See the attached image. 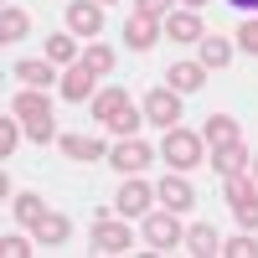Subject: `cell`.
Segmentation results:
<instances>
[{"label": "cell", "mask_w": 258, "mask_h": 258, "mask_svg": "<svg viewBox=\"0 0 258 258\" xmlns=\"http://www.w3.org/2000/svg\"><path fill=\"white\" fill-rule=\"evenodd\" d=\"M202 78H207L202 62H170V83H176V93H197Z\"/></svg>", "instance_id": "20"}, {"label": "cell", "mask_w": 258, "mask_h": 258, "mask_svg": "<svg viewBox=\"0 0 258 258\" xmlns=\"http://www.w3.org/2000/svg\"><path fill=\"white\" fill-rule=\"evenodd\" d=\"M68 232H73V222L62 217V212H47V217L36 222V243L41 248H57V243H68Z\"/></svg>", "instance_id": "16"}, {"label": "cell", "mask_w": 258, "mask_h": 258, "mask_svg": "<svg viewBox=\"0 0 258 258\" xmlns=\"http://www.w3.org/2000/svg\"><path fill=\"white\" fill-rule=\"evenodd\" d=\"M57 88H62V98H68V103H88V98H93V73L83 68V62H73V68L62 73Z\"/></svg>", "instance_id": "8"}, {"label": "cell", "mask_w": 258, "mask_h": 258, "mask_svg": "<svg viewBox=\"0 0 258 258\" xmlns=\"http://www.w3.org/2000/svg\"><path fill=\"white\" fill-rule=\"evenodd\" d=\"M165 36H170V41H202L197 11H170V16H165Z\"/></svg>", "instance_id": "14"}, {"label": "cell", "mask_w": 258, "mask_h": 258, "mask_svg": "<svg viewBox=\"0 0 258 258\" xmlns=\"http://www.w3.org/2000/svg\"><path fill=\"white\" fill-rule=\"evenodd\" d=\"M124 41H129V47H135V52H150V47H155V16H129L124 21Z\"/></svg>", "instance_id": "13"}, {"label": "cell", "mask_w": 258, "mask_h": 258, "mask_svg": "<svg viewBox=\"0 0 258 258\" xmlns=\"http://www.w3.org/2000/svg\"><path fill=\"white\" fill-rule=\"evenodd\" d=\"M238 47L243 52H258V21H243V26H238Z\"/></svg>", "instance_id": "30"}, {"label": "cell", "mask_w": 258, "mask_h": 258, "mask_svg": "<svg viewBox=\"0 0 258 258\" xmlns=\"http://www.w3.org/2000/svg\"><path fill=\"white\" fill-rule=\"evenodd\" d=\"M93 248L98 253H129V227L124 222H93Z\"/></svg>", "instance_id": "12"}, {"label": "cell", "mask_w": 258, "mask_h": 258, "mask_svg": "<svg viewBox=\"0 0 258 258\" xmlns=\"http://www.w3.org/2000/svg\"><path fill=\"white\" fill-rule=\"evenodd\" d=\"M83 68H88L93 78H103V73H109V68H114V52H109V47H103V41H93V47H88V52H83Z\"/></svg>", "instance_id": "25"}, {"label": "cell", "mask_w": 258, "mask_h": 258, "mask_svg": "<svg viewBox=\"0 0 258 258\" xmlns=\"http://www.w3.org/2000/svg\"><path fill=\"white\" fill-rule=\"evenodd\" d=\"M227 207L243 227H258V181L248 176H227Z\"/></svg>", "instance_id": "2"}, {"label": "cell", "mask_w": 258, "mask_h": 258, "mask_svg": "<svg viewBox=\"0 0 258 258\" xmlns=\"http://www.w3.org/2000/svg\"><path fill=\"white\" fill-rule=\"evenodd\" d=\"M212 165H217L222 176H243V170H248L253 160H248V150H243V145H222V150H217V160H212Z\"/></svg>", "instance_id": "22"}, {"label": "cell", "mask_w": 258, "mask_h": 258, "mask_svg": "<svg viewBox=\"0 0 258 258\" xmlns=\"http://www.w3.org/2000/svg\"><path fill=\"white\" fill-rule=\"evenodd\" d=\"M145 238H150V248H181L186 243V227L176 222V212H150L145 217Z\"/></svg>", "instance_id": "4"}, {"label": "cell", "mask_w": 258, "mask_h": 258, "mask_svg": "<svg viewBox=\"0 0 258 258\" xmlns=\"http://www.w3.org/2000/svg\"><path fill=\"white\" fill-rule=\"evenodd\" d=\"M16 140H21V129H16V114H6V119H0V155H6V160H11Z\"/></svg>", "instance_id": "27"}, {"label": "cell", "mask_w": 258, "mask_h": 258, "mask_svg": "<svg viewBox=\"0 0 258 258\" xmlns=\"http://www.w3.org/2000/svg\"><path fill=\"white\" fill-rule=\"evenodd\" d=\"M57 145H62V155H73V160H103V140H93V135H62Z\"/></svg>", "instance_id": "18"}, {"label": "cell", "mask_w": 258, "mask_h": 258, "mask_svg": "<svg viewBox=\"0 0 258 258\" xmlns=\"http://www.w3.org/2000/svg\"><path fill=\"white\" fill-rule=\"evenodd\" d=\"M202 140L212 150H222V145H238V119H227V114H212L207 129H202Z\"/></svg>", "instance_id": "17"}, {"label": "cell", "mask_w": 258, "mask_h": 258, "mask_svg": "<svg viewBox=\"0 0 258 258\" xmlns=\"http://www.w3.org/2000/svg\"><path fill=\"white\" fill-rule=\"evenodd\" d=\"M253 181H258V160H253Z\"/></svg>", "instance_id": "35"}, {"label": "cell", "mask_w": 258, "mask_h": 258, "mask_svg": "<svg viewBox=\"0 0 258 258\" xmlns=\"http://www.w3.org/2000/svg\"><path fill=\"white\" fill-rule=\"evenodd\" d=\"M93 119L98 124H109L114 135H135V103H129V93L124 88H103L98 98H93Z\"/></svg>", "instance_id": "1"}, {"label": "cell", "mask_w": 258, "mask_h": 258, "mask_svg": "<svg viewBox=\"0 0 258 258\" xmlns=\"http://www.w3.org/2000/svg\"><path fill=\"white\" fill-rule=\"evenodd\" d=\"M145 114L170 129V124H181V98L170 93V88H155V93H145Z\"/></svg>", "instance_id": "7"}, {"label": "cell", "mask_w": 258, "mask_h": 258, "mask_svg": "<svg viewBox=\"0 0 258 258\" xmlns=\"http://www.w3.org/2000/svg\"><path fill=\"white\" fill-rule=\"evenodd\" d=\"M155 197H160L170 212H186V207H197V191H191V181H186V176H165V181L155 186Z\"/></svg>", "instance_id": "11"}, {"label": "cell", "mask_w": 258, "mask_h": 258, "mask_svg": "<svg viewBox=\"0 0 258 258\" xmlns=\"http://www.w3.org/2000/svg\"><path fill=\"white\" fill-rule=\"evenodd\" d=\"M165 6H170V0H140V16H160Z\"/></svg>", "instance_id": "32"}, {"label": "cell", "mask_w": 258, "mask_h": 258, "mask_svg": "<svg viewBox=\"0 0 258 258\" xmlns=\"http://www.w3.org/2000/svg\"><path fill=\"white\" fill-rule=\"evenodd\" d=\"M227 6H238V11H258V0H227Z\"/></svg>", "instance_id": "33"}, {"label": "cell", "mask_w": 258, "mask_h": 258, "mask_svg": "<svg viewBox=\"0 0 258 258\" xmlns=\"http://www.w3.org/2000/svg\"><path fill=\"white\" fill-rule=\"evenodd\" d=\"M165 160L176 165V170H191V165H202V135H191V129H176L170 124V135H165Z\"/></svg>", "instance_id": "3"}, {"label": "cell", "mask_w": 258, "mask_h": 258, "mask_svg": "<svg viewBox=\"0 0 258 258\" xmlns=\"http://www.w3.org/2000/svg\"><path fill=\"white\" fill-rule=\"evenodd\" d=\"M186 248L197 253V258H217V253H222V238H217V227L197 222V227H186Z\"/></svg>", "instance_id": "15"}, {"label": "cell", "mask_w": 258, "mask_h": 258, "mask_svg": "<svg viewBox=\"0 0 258 258\" xmlns=\"http://www.w3.org/2000/svg\"><path fill=\"white\" fill-rule=\"evenodd\" d=\"M222 253H227V258H253L258 243H253V238H232V243H222Z\"/></svg>", "instance_id": "29"}, {"label": "cell", "mask_w": 258, "mask_h": 258, "mask_svg": "<svg viewBox=\"0 0 258 258\" xmlns=\"http://www.w3.org/2000/svg\"><path fill=\"white\" fill-rule=\"evenodd\" d=\"M186 6H191V11H197V6H207V0H186Z\"/></svg>", "instance_id": "34"}, {"label": "cell", "mask_w": 258, "mask_h": 258, "mask_svg": "<svg viewBox=\"0 0 258 258\" xmlns=\"http://www.w3.org/2000/svg\"><path fill=\"white\" fill-rule=\"evenodd\" d=\"M0 253H6V258H31L36 248H31L26 238H16V232H6V238H0Z\"/></svg>", "instance_id": "28"}, {"label": "cell", "mask_w": 258, "mask_h": 258, "mask_svg": "<svg viewBox=\"0 0 258 258\" xmlns=\"http://www.w3.org/2000/svg\"><path fill=\"white\" fill-rule=\"evenodd\" d=\"M150 202H155V186H145V181H124V186H119V197H114V207L124 212V217H140Z\"/></svg>", "instance_id": "9"}, {"label": "cell", "mask_w": 258, "mask_h": 258, "mask_svg": "<svg viewBox=\"0 0 258 258\" xmlns=\"http://www.w3.org/2000/svg\"><path fill=\"white\" fill-rule=\"evenodd\" d=\"M16 217L26 222V227H36L41 217H47V207H41V197H36V191H21V197H16Z\"/></svg>", "instance_id": "24"}, {"label": "cell", "mask_w": 258, "mask_h": 258, "mask_svg": "<svg viewBox=\"0 0 258 258\" xmlns=\"http://www.w3.org/2000/svg\"><path fill=\"white\" fill-rule=\"evenodd\" d=\"M68 31L98 41V31H103V6H98V0H73V6H68Z\"/></svg>", "instance_id": "5"}, {"label": "cell", "mask_w": 258, "mask_h": 258, "mask_svg": "<svg viewBox=\"0 0 258 258\" xmlns=\"http://www.w3.org/2000/svg\"><path fill=\"white\" fill-rule=\"evenodd\" d=\"M227 62H232V41L202 36V68H227Z\"/></svg>", "instance_id": "23"}, {"label": "cell", "mask_w": 258, "mask_h": 258, "mask_svg": "<svg viewBox=\"0 0 258 258\" xmlns=\"http://www.w3.org/2000/svg\"><path fill=\"white\" fill-rule=\"evenodd\" d=\"M52 129H57L52 119H36V124H26V135H31L36 145H47V140H52Z\"/></svg>", "instance_id": "31"}, {"label": "cell", "mask_w": 258, "mask_h": 258, "mask_svg": "<svg viewBox=\"0 0 258 258\" xmlns=\"http://www.w3.org/2000/svg\"><path fill=\"white\" fill-rule=\"evenodd\" d=\"M16 83H26V88H52V83H62V78H52V62H16Z\"/></svg>", "instance_id": "19"}, {"label": "cell", "mask_w": 258, "mask_h": 258, "mask_svg": "<svg viewBox=\"0 0 258 258\" xmlns=\"http://www.w3.org/2000/svg\"><path fill=\"white\" fill-rule=\"evenodd\" d=\"M11 114H16L21 124H36V119H52V103L41 98V88H26V93L11 98Z\"/></svg>", "instance_id": "10"}, {"label": "cell", "mask_w": 258, "mask_h": 258, "mask_svg": "<svg viewBox=\"0 0 258 258\" xmlns=\"http://www.w3.org/2000/svg\"><path fill=\"white\" fill-rule=\"evenodd\" d=\"M26 31H31V16L26 11H16V6L0 11V41H21Z\"/></svg>", "instance_id": "21"}, {"label": "cell", "mask_w": 258, "mask_h": 258, "mask_svg": "<svg viewBox=\"0 0 258 258\" xmlns=\"http://www.w3.org/2000/svg\"><path fill=\"white\" fill-rule=\"evenodd\" d=\"M98 6H109V0H98Z\"/></svg>", "instance_id": "36"}, {"label": "cell", "mask_w": 258, "mask_h": 258, "mask_svg": "<svg viewBox=\"0 0 258 258\" xmlns=\"http://www.w3.org/2000/svg\"><path fill=\"white\" fill-rule=\"evenodd\" d=\"M109 160H114V170L135 176L140 165H150V145H145V140H129V135H124V140H119V145L109 150Z\"/></svg>", "instance_id": "6"}, {"label": "cell", "mask_w": 258, "mask_h": 258, "mask_svg": "<svg viewBox=\"0 0 258 258\" xmlns=\"http://www.w3.org/2000/svg\"><path fill=\"white\" fill-rule=\"evenodd\" d=\"M73 57H78L73 36H47V62H73Z\"/></svg>", "instance_id": "26"}]
</instances>
